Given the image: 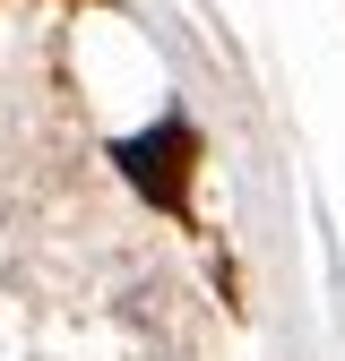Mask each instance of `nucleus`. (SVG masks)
Returning <instances> with one entry per match:
<instances>
[{"label":"nucleus","mask_w":345,"mask_h":361,"mask_svg":"<svg viewBox=\"0 0 345 361\" xmlns=\"http://www.w3.org/2000/svg\"><path fill=\"white\" fill-rule=\"evenodd\" d=\"M190 147H199L190 129L164 121V129H147V138H121V172L139 180L156 207H182V190H190Z\"/></svg>","instance_id":"nucleus-1"}]
</instances>
